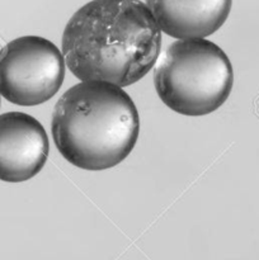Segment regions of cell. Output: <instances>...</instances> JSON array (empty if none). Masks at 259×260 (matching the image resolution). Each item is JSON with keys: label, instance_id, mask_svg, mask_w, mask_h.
Returning <instances> with one entry per match:
<instances>
[{"label": "cell", "instance_id": "cell-3", "mask_svg": "<svg viewBox=\"0 0 259 260\" xmlns=\"http://www.w3.org/2000/svg\"><path fill=\"white\" fill-rule=\"evenodd\" d=\"M228 55L205 38L178 40L157 57L154 85L163 103L183 116L200 117L220 108L233 89Z\"/></svg>", "mask_w": 259, "mask_h": 260}, {"label": "cell", "instance_id": "cell-6", "mask_svg": "<svg viewBox=\"0 0 259 260\" xmlns=\"http://www.w3.org/2000/svg\"><path fill=\"white\" fill-rule=\"evenodd\" d=\"M233 0H146L161 32L178 40L206 38L222 27Z\"/></svg>", "mask_w": 259, "mask_h": 260}, {"label": "cell", "instance_id": "cell-1", "mask_svg": "<svg viewBox=\"0 0 259 260\" xmlns=\"http://www.w3.org/2000/svg\"><path fill=\"white\" fill-rule=\"evenodd\" d=\"M161 29L140 0H91L76 10L62 33L65 63L81 81L121 88L144 78L156 63Z\"/></svg>", "mask_w": 259, "mask_h": 260}, {"label": "cell", "instance_id": "cell-5", "mask_svg": "<svg viewBox=\"0 0 259 260\" xmlns=\"http://www.w3.org/2000/svg\"><path fill=\"white\" fill-rule=\"evenodd\" d=\"M48 152L47 134L38 119L23 112L0 114V180L32 179L45 167Z\"/></svg>", "mask_w": 259, "mask_h": 260}, {"label": "cell", "instance_id": "cell-2", "mask_svg": "<svg viewBox=\"0 0 259 260\" xmlns=\"http://www.w3.org/2000/svg\"><path fill=\"white\" fill-rule=\"evenodd\" d=\"M140 117L131 96L106 81H80L56 103L51 134L58 152L74 167L107 170L136 145Z\"/></svg>", "mask_w": 259, "mask_h": 260}, {"label": "cell", "instance_id": "cell-4", "mask_svg": "<svg viewBox=\"0 0 259 260\" xmlns=\"http://www.w3.org/2000/svg\"><path fill=\"white\" fill-rule=\"evenodd\" d=\"M63 79L62 51L47 38L23 36L0 50V94L10 103H45L56 95Z\"/></svg>", "mask_w": 259, "mask_h": 260}]
</instances>
